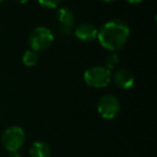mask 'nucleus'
Returning <instances> with one entry per match:
<instances>
[{
    "label": "nucleus",
    "instance_id": "nucleus-1",
    "mask_svg": "<svg viewBox=\"0 0 157 157\" xmlns=\"http://www.w3.org/2000/svg\"><path fill=\"white\" fill-rule=\"evenodd\" d=\"M129 36L130 29L126 23L121 20H111L98 29L97 39L103 48L115 52L127 43Z\"/></svg>",
    "mask_w": 157,
    "mask_h": 157
},
{
    "label": "nucleus",
    "instance_id": "nucleus-2",
    "mask_svg": "<svg viewBox=\"0 0 157 157\" xmlns=\"http://www.w3.org/2000/svg\"><path fill=\"white\" fill-rule=\"evenodd\" d=\"M112 72L105 66H95L84 72V82L86 85L94 88L107 87L111 82Z\"/></svg>",
    "mask_w": 157,
    "mask_h": 157
},
{
    "label": "nucleus",
    "instance_id": "nucleus-3",
    "mask_svg": "<svg viewBox=\"0 0 157 157\" xmlns=\"http://www.w3.org/2000/svg\"><path fill=\"white\" fill-rule=\"evenodd\" d=\"M26 141V133L20 126H10L1 136V144L8 152H16L23 147Z\"/></svg>",
    "mask_w": 157,
    "mask_h": 157
},
{
    "label": "nucleus",
    "instance_id": "nucleus-4",
    "mask_svg": "<svg viewBox=\"0 0 157 157\" xmlns=\"http://www.w3.org/2000/svg\"><path fill=\"white\" fill-rule=\"evenodd\" d=\"M54 33L50 28L39 26L30 33L28 37V43L31 50L39 52L50 48L54 42Z\"/></svg>",
    "mask_w": 157,
    "mask_h": 157
},
{
    "label": "nucleus",
    "instance_id": "nucleus-5",
    "mask_svg": "<svg viewBox=\"0 0 157 157\" xmlns=\"http://www.w3.org/2000/svg\"><path fill=\"white\" fill-rule=\"evenodd\" d=\"M97 111L105 120H113L121 111V102L114 95L108 94L102 96L97 103Z\"/></svg>",
    "mask_w": 157,
    "mask_h": 157
},
{
    "label": "nucleus",
    "instance_id": "nucleus-6",
    "mask_svg": "<svg viewBox=\"0 0 157 157\" xmlns=\"http://www.w3.org/2000/svg\"><path fill=\"white\" fill-rule=\"evenodd\" d=\"M75 17L74 14L69 8H59L57 11V24L58 29L63 35H70L73 31Z\"/></svg>",
    "mask_w": 157,
    "mask_h": 157
},
{
    "label": "nucleus",
    "instance_id": "nucleus-7",
    "mask_svg": "<svg viewBox=\"0 0 157 157\" xmlns=\"http://www.w3.org/2000/svg\"><path fill=\"white\" fill-rule=\"evenodd\" d=\"M111 81H113L118 88L129 90L135 84V78L129 70L125 69V68H118L114 71V73H112Z\"/></svg>",
    "mask_w": 157,
    "mask_h": 157
},
{
    "label": "nucleus",
    "instance_id": "nucleus-8",
    "mask_svg": "<svg viewBox=\"0 0 157 157\" xmlns=\"http://www.w3.org/2000/svg\"><path fill=\"white\" fill-rule=\"evenodd\" d=\"M74 35L78 40L83 42H92L95 39H97L98 29L96 28L95 25L90 24V23H82L75 28Z\"/></svg>",
    "mask_w": 157,
    "mask_h": 157
},
{
    "label": "nucleus",
    "instance_id": "nucleus-9",
    "mask_svg": "<svg viewBox=\"0 0 157 157\" xmlns=\"http://www.w3.org/2000/svg\"><path fill=\"white\" fill-rule=\"evenodd\" d=\"M30 157H51L52 151L48 143L43 141H35L29 147Z\"/></svg>",
    "mask_w": 157,
    "mask_h": 157
},
{
    "label": "nucleus",
    "instance_id": "nucleus-10",
    "mask_svg": "<svg viewBox=\"0 0 157 157\" xmlns=\"http://www.w3.org/2000/svg\"><path fill=\"white\" fill-rule=\"evenodd\" d=\"M23 63H24L26 67H33L38 63L39 61V55H38V52L33 50H27L25 51V53L23 54L22 57Z\"/></svg>",
    "mask_w": 157,
    "mask_h": 157
},
{
    "label": "nucleus",
    "instance_id": "nucleus-11",
    "mask_svg": "<svg viewBox=\"0 0 157 157\" xmlns=\"http://www.w3.org/2000/svg\"><path fill=\"white\" fill-rule=\"evenodd\" d=\"M118 60H120V59H118L117 55H116L115 53H111V54H109L105 58V67L111 71V70H113L114 68L117 66Z\"/></svg>",
    "mask_w": 157,
    "mask_h": 157
},
{
    "label": "nucleus",
    "instance_id": "nucleus-12",
    "mask_svg": "<svg viewBox=\"0 0 157 157\" xmlns=\"http://www.w3.org/2000/svg\"><path fill=\"white\" fill-rule=\"evenodd\" d=\"M38 2L44 9L54 10L60 6L61 0H38Z\"/></svg>",
    "mask_w": 157,
    "mask_h": 157
},
{
    "label": "nucleus",
    "instance_id": "nucleus-13",
    "mask_svg": "<svg viewBox=\"0 0 157 157\" xmlns=\"http://www.w3.org/2000/svg\"><path fill=\"white\" fill-rule=\"evenodd\" d=\"M8 157H23V156L18 153V151H16V152H9Z\"/></svg>",
    "mask_w": 157,
    "mask_h": 157
},
{
    "label": "nucleus",
    "instance_id": "nucleus-14",
    "mask_svg": "<svg viewBox=\"0 0 157 157\" xmlns=\"http://www.w3.org/2000/svg\"><path fill=\"white\" fill-rule=\"evenodd\" d=\"M125 1L129 5H138V3H141L143 0H125Z\"/></svg>",
    "mask_w": 157,
    "mask_h": 157
},
{
    "label": "nucleus",
    "instance_id": "nucleus-15",
    "mask_svg": "<svg viewBox=\"0 0 157 157\" xmlns=\"http://www.w3.org/2000/svg\"><path fill=\"white\" fill-rule=\"evenodd\" d=\"M15 2L20 3V5H25V3H27L29 1V0H14Z\"/></svg>",
    "mask_w": 157,
    "mask_h": 157
},
{
    "label": "nucleus",
    "instance_id": "nucleus-16",
    "mask_svg": "<svg viewBox=\"0 0 157 157\" xmlns=\"http://www.w3.org/2000/svg\"><path fill=\"white\" fill-rule=\"evenodd\" d=\"M103 2H111V1H114V0H101Z\"/></svg>",
    "mask_w": 157,
    "mask_h": 157
},
{
    "label": "nucleus",
    "instance_id": "nucleus-17",
    "mask_svg": "<svg viewBox=\"0 0 157 157\" xmlns=\"http://www.w3.org/2000/svg\"><path fill=\"white\" fill-rule=\"evenodd\" d=\"M2 1H3V0H0V2H2Z\"/></svg>",
    "mask_w": 157,
    "mask_h": 157
}]
</instances>
